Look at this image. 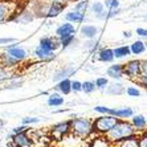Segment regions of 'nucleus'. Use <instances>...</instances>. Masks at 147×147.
I'll return each mask as SVG.
<instances>
[{"mask_svg":"<svg viewBox=\"0 0 147 147\" xmlns=\"http://www.w3.org/2000/svg\"><path fill=\"white\" fill-rule=\"evenodd\" d=\"M134 134H137V130L131 125V122H127L126 119H119L114 125L113 129L106 134V138L113 144V143H117V142L125 139V138L130 137V135H134Z\"/></svg>","mask_w":147,"mask_h":147,"instance_id":"nucleus-1","label":"nucleus"},{"mask_svg":"<svg viewBox=\"0 0 147 147\" xmlns=\"http://www.w3.org/2000/svg\"><path fill=\"white\" fill-rule=\"evenodd\" d=\"M70 122H72L70 134L80 139H86L94 133L93 121H90L89 118H74V119H70Z\"/></svg>","mask_w":147,"mask_h":147,"instance_id":"nucleus-2","label":"nucleus"},{"mask_svg":"<svg viewBox=\"0 0 147 147\" xmlns=\"http://www.w3.org/2000/svg\"><path fill=\"white\" fill-rule=\"evenodd\" d=\"M118 121L119 118H117V117L110 115V114H103L93 121V130L98 135H106Z\"/></svg>","mask_w":147,"mask_h":147,"instance_id":"nucleus-3","label":"nucleus"},{"mask_svg":"<svg viewBox=\"0 0 147 147\" xmlns=\"http://www.w3.org/2000/svg\"><path fill=\"white\" fill-rule=\"evenodd\" d=\"M96 111L101 114H110V115H114L119 119H126V118H131L134 115L133 109L130 107H122V109H110V107H105V106H97L94 107Z\"/></svg>","mask_w":147,"mask_h":147,"instance_id":"nucleus-4","label":"nucleus"},{"mask_svg":"<svg viewBox=\"0 0 147 147\" xmlns=\"http://www.w3.org/2000/svg\"><path fill=\"white\" fill-rule=\"evenodd\" d=\"M70 131H72V122L70 121H64V122H60L55 126H52L51 137L56 140H61L65 137H68Z\"/></svg>","mask_w":147,"mask_h":147,"instance_id":"nucleus-5","label":"nucleus"},{"mask_svg":"<svg viewBox=\"0 0 147 147\" xmlns=\"http://www.w3.org/2000/svg\"><path fill=\"white\" fill-rule=\"evenodd\" d=\"M123 70H125V76H127L129 78L137 81L140 76H142V73H143L142 61H139V60H131V61L123 64Z\"/></svg>","mask_w":147,"mask_h":147,"instance_id":"nucleus-6","label":"nucleus"},{"mask_svg":"<svg viewBox=\"0 0 147 147\" xmlns=\"http://www.w3.org/2000/svg\"><path fill=\"white\" fill-rule=\"evenodd\" d=\"M12 142H13L15 144L21 146V147H34V140L28 135L27 131H24V133H19V134H13Z\"/></svg>","mask_w":147,"mask_h":147,"instance_id":"nucleus-7","label":"nucleus"},{"mask_svg":"<svg viewBox=\"0 0 147 147\" xmlns=\"http://www.w3.org/2000/svg\"><path fill=\"white\" fill-rule=\"evenodd\" d=\"M15 12V5L8 0H0V21L9 20V15Z\"/></svg>","mask_w":147,"mask_h":147,"instance_id":"nucleus-8","label":"nucleus"},{"mask_svg":"<svg viewBox=\"0 0 147 147\" xmlns=\"http://www.w3.org/2000/svg\"><path fill=\"white\" fill-rule=\"evenodd\" d=\"M76 33V28L73 27V24L70 23H65V24L60 25V27L56 29V36H57L60 40L65 37H69V36H74Z\"/></svg>","mask_w":147,"mask_h":147,"instance_id":"nucleus-9","label":"nucleus"},{"mask_svg":"<svg viewBox=\"0 0 147 147\" xmlns=\"http://www.w3.org/2000/svg\"><path fill=\"white\" fill-rule=\"evenodd\" d=\"M7 53L8 55H11L13 58L19 60V61H23V60L27 58V52H25L23 48H20V47H17L16 44H12L11 47H8Z\"/></svg>","mask_w":147,"mask_h":147,"instance_id":"nucleus-10","label":"nucleus"},{"mask_svg":"<svg viewBox=\"0 0 147 147\" xmlns=\"http://www.w3.org/2000/svg\"><path fill=\"white\" fill-rule=\"evenodd\" d=\"M60 45H61V41H57L53 37H42L40 40V47L41 48H44V49H47V51H53L55 52Z\"/></svg>","mask_w":147,"mask_h":147,"instance_id":"nucleus-11","label":"nucleus"},{"mask_svg":"<svg viewBox=\"0 0 147 147\" xmlns=\"http://www.w3.org/2000/svg\"><path fill=\"white\" fill-rule=\"evenodd\" d=\"M107 76L110 78H114V80H119L125 76V70H123V64H115V65H111L109 66L107 69Z\"/></svg>","mask_w":147,"mask_h":147,"instance_id":"nucleus-12","label":"nucleus"},{"mask_svg":"<svg viewBox=\"0 0 147 147\" xmlns=\"http://www.w3.org/2000/svg\"><path fill=\"white\" fill-rule=\"evenodd\" d=\"M115 144L117 147H139V135H137V134L130 135V137L117 142Z\"/></svg>","mask_w":147,"mask_h":147,"instance_id":"nucleus-13","label":"nucleus"},{"mask_svg":"<svg viewBox=\"0 0 147 147\" xmlns=\"http://www.w3.org/2000/svg\"><path fill=\"white\" fill-rule=\"evenodd\" d=\"M34 56H36L40 61H52V60L56 57L53 51H47V49L41 48V47H38V48L34 51Z\"/></svg>","mask_w":147,"mask_h":147,"instance_id":"nucleus-14","label":"nucleus"},{"mask_svg":"<svg viewBox=\"0 0 147 147\" xmlns=\"http://www.w3.org/2000/svg\"><path fill=\"white\" fill-rule=\"evenodd\" d=\"M97 57H98L99 61H102V62H111L114 58H115V56H114V49L102 48L97 53Z\"/></svg>","mask_w":147,"mask_h":147,"instance_id":"nucleus-15","label":"nucleus"},{"mask_svg":"<svg viewBox=\"0 0 147 147\" xmlns=\"http://www.w3.org/2000/svg\"><path fill=\"white\" fill-rule=\"evenodd\" d=\"M19 62H20L19 60L13 58L11 55H8L7 52L0 55V65L3 68H12V66H16Z\"/></svg>","mask_w":147,"mask_h":147,"instance_id":"nucleus-16","label":"nucleus"},{"mask_svg":"<svg viewBox=\"0 0 147 147\" xmlns=\"http://www.w3.org/2000/svg\"><path fill=\"white\" fill-rule=\"evenodd\" d=\"M131 125L135 127L137 131H143L147 126V119L143 115L137 114V115H133V118H131Z\"/></svg>","mask_w":147,"mask_h":147,"instance_id":"nucleus-17","label":"nucleus"},{"mask_svg":"<svg viewBox=\"0 0 147 147\" xmlns=\"http://www.w3.org/2000/svg\"><path fill=\"white\" fill-rule=\"evenodd\" d=\"M55 88L57 92H60L61 94H65L66 96V94H69V93L72 92V81L69 78H64V80H61V81H58Z\"/></svg>","mask_w":147,"mask_h":147,"instance_id":"nucleus-18","label":"nucleus"},{"mask_svg":"<svg viewBox=\"0 0 147 147\" xmlns=\"http://www.w3.org/2000/svg\"><path fill=\"white\" fill-rule=\"evenodd\" d=\"M64 8H65V4L57 3V1H53L51 7L47 9V13H45V16H48V17H56L57 15H60V12H62V9H64Z\"/></svg>","mask_w":147,"mask_h":147,"instance_id":"nucleus-19","label":"nucleus"},{"mask_svg":"<svg viewBox=\"0 0 147 147\" xmlns=\"http://www.w3.org/2000/svg\"><path fill=\"white\" fill-rule=\"evenodd\" d=\"M89 147H111V142L106 138V135H98L90 142Z\"/></svg>","mask_w":147,"mask_h":147,"instance_id":"nucleus-20","label":"nucleus"},{"mask_svg":"<svg viewBox=\"0 0 147 147\" xmlns=\"http://www.w3.org/2000/svg\"><path fill=\"white\" fill-rule=\"evenodd\" d=\"M98 33V28L94 25H85L81 28V36L85 38H94Z\"/></svg>","mask_w":147,"mask_h":147,"instance_id":"nucleus-21","label":"nucleus"},{"mask_svg":"<svg viewBox=\"0 0 147 147\" xmlns=\"http://www.w3.org/2000/svg\"><path fill=\"white\" fill-rule=\"evenodd\" d=\"M130 49H131V55H135V56L142 55L146 51V44L142 40H137L130 45Z\"/></svg>","mask_w":147,"mask_h":147,"instance_id":"nucleus-22","label":"nucleus"},{"mask_svg":"<svg viewBox=\"0 0 147 147\" xmlns=\"http://www.w3.org/2000/svg\"><path fill=\"white\" fill-rule=\"evenodd\" d=\"M131 55V49L129 45H121V47H117L114 49V56L115 58H123V57H127V56Z\"/></svg>","mask_w":147,"mask_h":147,"instance_id":"nucleus-23","label":"nucleus"},{"mask_svg":"<svg viewBox=\"0 0 147 147\" xmlns=\"http://www.w3.org/2000/svg\"><path fill=\"white\" fill-rule=\"evenodd\" d=\"M62 103H64V97L60 96L58 93H52L51 96L48 97V105L49 106L58 107V106H61Z\"/></svg>","mask_w":147,"mask_h":147,"instance_id":"nucleus-24","label":"nucleus"},{"mask_svg":"<svg viewBox=\"0 0 147 147\" xmlns=\"http://www.w3.org/2000/svg\"><path fill=\"white\" fill-rule=\"evenodd\" d=\"M72 74H74V69L73 68H64L56 73L53 80H55V81H61V80H64V78H68V76H72Z\"/></svg>","mask_w":147,"mask_h":147,"instance_id":"nucleus-25","label":"nucleus"},{"mask_svg":"<svg viewBox=\"0 0 147 147\" xmlns=\"http://www.w3.org/2000/svg\"><path fill=\"white\" fill-rule=\"evenodd\" d=\"M107 93L109 94H122L123 92H125V88H123L122 84H118V82H114V84H111V85H107L106 88Z\"/></svg>","mask_w":147,"mask_h":147,"instance_id":"nucleus-26","label":"nucleus"},{"mask_svg":"<svg viewBox=\"0 0 147 147\" xmlns=\"http://www.w3.org/2000/svg\"><path fill=\"white\" fill-rule=\"evenodd\" d=\"M65 19L69 23H80V21L84 20V13H80L77 11H72V12H68V13H66Z\"/></svg>","mask_w":147,"mask_h":147,"instance_id":"nucleus-27","label":"nucleus"},{"mask_svg":"<svg viewBox=\"0 0 147 147\" xmlns=\"http://www.w3.org/2000/svg\"><path fill=\"white\" fill-rule=\"evenodd\" d=\"M96 89H97L96 82H92V81L82 82V90H84V93H86V94H92Z\"/></svg>","mask_w":147,"mask_h":147,"instance_id":"nucleus-28","label":"nucleus"},{"mask_svg":"<svg viewBox=\"0 0 147 147\" xmlns=\"http://www.w3.org/2000/svg\"><path fill=\"white\" fill-rule=\"evenodd\" d=\"M105 11V4L101 3V1H96V3L92 4V12L96 16H98V15H101Z\"/></svg>","mask_w":147,"mask_h":147,"instance_id":"nucleus-29","label":"nucleus"},{"mask_svg":"<svg viewBox=\"0 0 147 147\" xmlns=\"http://www.w3.org/2000/svg\"><path fill=\"white\" fill-rule=\"evenodd\" d=\"M107 85H109V81H107V78H105V77H98V78L96 80V86L97 89H106Z\"/></svg>","mask_w":147,"mask_h":147,"instance_id":"nucleus-30","label":"nucleus"},{"mask_svg":"<svg viewBox=\"0 0 147 147\" xmlns=\"http://www.w3.org/2000/svg\"><path fill=\"white\" fill-rule=\"evenodd\" d=\"M126 93H127V96H130V97H139L140 96L139 89H137L135 86H129L126 89Z\"/></svg>","mask_w":147,"mask_h":147,"instance_id":"nucleus-31","label":"nucleus"},{"mask_svg":"<svg viewBox=\"0 0 147 147\" xmlns=\"http://www.w3.org/2000/svg\"><path fill=\"white\" fill-rule=\"evenodd\" d=\"M97 47H98V41L94 40V38H89V41H86V42H85V48L86 49H90V51L96 49Z\"/></svg>","mask_w":147,"mask_h":147,"instance_id":"nucleus-32","label":"nucleus"},{"mask_svg":"<svg viewBox=\"0 0 147 147\" xmlns=\"http://www.w3.org/2000/svg\"><path fill=\"white\" fill-rule=\"evenodd\" d=\"M105 7H107L109 9H111V8H119V1L118 0H105Z\"/></svg>","mask_w":147,"mask_h":147,"instance_id":"nucleus-33","label":"nucleus"},{"mask_svg":"<svg viewBox=\"0 0 147 147\" xmlns=\"http://www.w3.org/2000/svg\"><path fill=\"white\" fill-rule=\"evenodd\" d=\"M86 7H88V3L86 1H80L78 4H76V7H74V11H77V12H80V13H82V12H85Z\"/></svg>","mask_w":147,"mask_h":147,"instance_id":"nucleus-34","label":"nucleus"},{"mask_svg":"<svg viewBox=\"0 0 147 147\" xmlns=\"http://www.w3.org/2000/svg\"><path fill=\"white\" fill-rule=\"evenodd\" d=\"M60 41H61L62 48H66V47H69V45H70L73 41H74V36H69V37L62 38V40H60Z\"/></svg>","mask_w":147,"mask_h":147,"instance_id":"nucleus-35","label":"nucleus"},{"mask_svg":"<svg viewBox=\"0 0 147 147\" xmlns=\"http://www.w3.org/2000/svg\"><path fill=\"white\" fill-rule=\"evenodd\" d=\"M11 76L8 74V72L5 70V68H3V66H0V82L1 81H5V80H8Z\"/></svg>","mask_w":147,"mask_h":147,"instance_id":"nucleus-36","label":"nucleus"},{"mask_svg":"<svg viewBox=\"0 0 147 147\" xmlns=\"http://www.w3.org/2000/svg\"><path fill=\"white\" fill-rule=\"evenodd\" d=\"M72 90L76 93H78V92H82V82L80 81H73L72 82Z\"/></svg>","mask_w":147,"mask_h":147,"instance_id":"nucleus-37","label":"nucleus"},{"mask_svg":"<svg viewBox=\"0 0 147 147\" xmlns=\"http://www.w3.org/2000/svg\"><path fill=\"white\" fill-rule=\"evenodd\" d=\"M137 81L139 82L140 85H142L144 89L147 90V73H142V76H140V77L137 80Z\"/></svg>","mask_w":147,"mask_h":147,"instance_id":"nucleus-38","label":"nucleus"},{"mask_svg":"<svg viewBox=\"0 0 147 147\" xmlns=\"http://www.w3.org/2000/svg\"><path fill=\"white\" fill-rule=\"evenodd\" d=\"M38 118L36 117H27V118H23V123L24 125H31V123H37L38 122Z\"/></svg>","mask_w":147,"mask_h":147,"instance_id":"nucleus-39","label":"nucleus"},{"mask_svg":"<svg viewBox=\"0 0 147 147\" xmlns=\"http://www.w3.org/2000/svg\"><path fill=\"white\" fill-rule=\"evenodd\" d=\"M139 147H147V133L139 135Z\"/></svg>","mask_w":147,"mask_h":147,"instance_id":"nucleus-40","label":"nucleus"},{"mask_svg":"<svg viewBox=\"0 0 147 147\" xmlns=\"http://www.w3.org/2000/svg\"><path fill=\"white\" fill-rule=\"evenodd\" d=\"M121 11L119 8H111V9L107 11V19H111V17H115Z\"/></svg>","mask_w":147,"mask_h":147,"instance_id":"nucleus-41","label":"nucleus"},{"mask_svg":"<svg viewBox=\"0 0 147 147\" xmlns=\"http://www.w3.org/2000/svg\"><path fill=\"white\" fill-rule=\"evenodd\" d=\"M21 84H23V81H21V80H17V81H15V82H9L8 86H5V88H8V89H15V88H19Z\"/></svg>","mask_w":147,"mask_h":147,"instance_id":"nucleus-42","label":"nucleus"},{"mask_svg":"<svg viewBox=\"0 0 147 147\" xmlns=\"http://www.w3.org/2000/svg\"><path fill=\"white\" fill-rule=\"evenodd\" d=\"M28 130H29V127H28L27 125H23V126H20V127H16V129H13V134L24 133V131H28Z\"/></svg>","mask_w":147,"mask_h":147,"instance_id":"nucleus-43","label":"nucleus"},{"mask_svg":"<svg viewBox=\"0 0 147 147\" xmlns=\"http://www.w3.org/2000/svg\"><path fill=\"white\" fill-rule=\"evenodd\" d=\"M137 34L140 37H147V29L144 28H137Z\"/></svg>","mask_w":147,"mask_h":147,"instance_id":"nucleus-44","label":"nucleus"},{"mask_svg":"<svg viewBox=\"0 0 147 147\" xmlns=\"http://www.w3.org/2000/svg\"><path fill=\"white\" fill-rule=\"evenodd\" d=\"M16 38H12V37H8V38H0V45H4V44H9V42H15Z\"/></svg>","mask_w":147,"mask_h":147,"instance_id":"nucleus-45","label":"nucleus"},{"mask_svg":"<svg viewBox=\"0 0 147 147\" xmlns=\"http://www.w3.org/2000/svg\"><path fill=\"white\" fill-rule=\"evenodd\" d=\"M142 69H143V73H147V60L142 61Z\"/></svg>","mask_w":147,"mask_h":147,"instance_id":"nucleus-46","label":"nucleus"},{"mask_svg":"<svg viewBox=\"0 0 147 147\" xmlns=\"http://www.w3.org/2000/svg\"><path fill=\"white\" fill-rule=\"evenodd\" d=\"M123 36H125L126 38H129L131 36V32H129V31H127V32H123Z\"/></svg>","mask_w":147,"mask_h":147,"instance_id":"nucleus-47","label":"nucleus"},{"mask_svg":"<svg viewBox=\"0 0 147 147\" xmlns=\"http://www.w3.org/2000/svg\"><path fill=\"white\" fill-rule=\"evenodd\" d=\"M8 147H21V146H19V144H15L13 142H11V143L8 142Z\"/></svg>","mask_w":147,"mask_h":147,"instance_id":"nucleus-48","label":"nucleus"},{"mask_svg":"<svg viewBox=\"0 0 147 147\" xmlns=\"http://www.w3.org/2000/svg\"><path fill=\"white\" fill-rule=\"evenodd\" d=\"M78 1H81V0H78Z\"/></svg>","mask_w":147,"mask_h":147,"instance_id":"nucleus-49","label":"nucleus"}]
</instances>
